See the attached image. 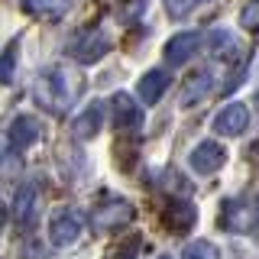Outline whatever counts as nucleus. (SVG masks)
I'll return each mask as SVG.
<instances>
[{"label":"nucleus","instance_id":"f257e3e1","mask_svg":"<svg viewBox=\"0 0 259 259\" xmlns=\"http://www.w3.org/2000/svg\"><path fill=\"white\" fill-rule=\"evenodd\" d=\"M78 88H81V78L75 71H68L65 65H52V68H46L42 75L36 78L32 94H36V101L42 104L49 113H65L68 104L78 97Z\"/></svg>","mask_w":259,"mask_h":259},{"label":"nucleus","instance_id":"f03ea898","mask_svg":"<svg viewBox=\"0 0 259 259\" xmlns=\"http://www.w3.org/2000/svg\"><path fill=\"white\" fill-rule=\"evenodd\" d=\"M81 227H84V217L75 207H59L49 217V240L55 246H71L81 237Z\"/></svg>","mask_w":259,"mask_h":259},{"label":"nucleus","instance_id":"7ed1b4c3","mask_svg":"<svg viewBox=\"0 0 259 259\" xmlns=\"http://www.w3.org/2000/svg\"><path fill=\"white\" fill-rule=\"evenodd\" d=\"M224 162H227V149H224L221 143H214V140L198 143V146L188 152V165H191L198 175H214L217 168L224 165Z\"/></svg>","mask_w":259,"mask_h":259},{"label":"nucleus","instance_id":"20e7f679","mask_svg":"<svg viewBox=\"0 0 259 259\" xmlns=\"http://www.w3.org/2000/svg\"><path fill=\"white\" fill-rule=\"evenodd\" d=\"M214 133L221 136H240L243 130L249 126V110L246 104H227V107H221L214 113Z\"/></svg>","mask_w":259,"mask_h":259},{"label":"nucleus","instance_id":"39448f33","mask_svg":"<svg viewBox=\"0 0 259 259\" xmlns=\"http://www.w3.org/2000/svg\"><path fill=\"white\" fill-rule=\"evenodd\" d=\"M107 52H110V39L104 36L101 29H88V32H81L78 42L71 46V55H75L78 62H84V65H91V62H97V59H104Z\"/></svg>","mask_w":259,"mask_h":259},{"label":"nucleus","instance_id":"423d86ee","mask_svg":"<svg viewBox=\"0 0 259 259\" xmlns=\"http://www.w3.org/2000/svg\"><path fill=\"white\" fill-rule=\"evenodd\" d=\"M194 221H198V210H194L191 201H185V198H168V207H165V227L172 233H188Z\"/></svg>","mask_w":259,"mask_h":259},{"label":"nucleus","instance_id":"0eeeda50","mask_svg":"<svg viewBox=\"0 0 259 259\" xmlns=\"http://www.w3.org/2000/svg\"><path fill=\"white\" fill-rule=\"evenodd\" d=\"M130 217H133V207H130L126 201H120V198H110L94 210V227L97 230H113V227L126 224Z\"/></svg>","mask_w":259,"mask_h":259},{"label":"nucleus","instance_id":"6e6552de","mask_svg":"<svg viewBox=\"0 0 259 259\" xmlns=\"http://www.w3.org/2000/svg\"><path fill=\"white\" fill-rule=\"evenodd\" d=\"M101 126H104V104H97V101L88 104V107L71 120V133H75V140H94V136L101 133Z\"/></svg>","mask_w":259,"mask_h":259},{"label":"nucleus","instance_id":"1a4fd4ad","mask_svg":"<svg viewBox=\"0 0 259 259\" xmlns=\"http://www.w3.org/2000/svg\"><path fill=\"white\" fill-rule=\"evenodd\" d=\"M198 42H201L198 32H178V36H172L165 42V62L168 65H185L198 52Z\"/></svg>","mask_w":259,"mask_h":259},{"label":"nucleus","instance_id":"9d476101","mask_svg":"<svg viewBox=\"0 0 259 259\" xmlns=\"http://www.w3.org/2000/svg\"><path fill=\"white\" fill-rule=\"evenodd\" d=\"M110 104H113V120H117L120 130H136V126H140L143 110H140V104H136L126 91H117Z\"/></svg>","mask_w":259,"mask_h":259},{"label":"nucleus","instance_id":"9b49d317","mask_svg":"<svg viewBox=\"0 0 259 259\" xmlns=\"http://www.w3.org/2000/svg\"><path fill=\"white\" fill-rule=\"evenodd\" d=\"M7 136H10V143L16 149H26V146H32L39 136H42V126H39V120H32L29 113H20V117H13Z\"/></svg>","mask_w":259,"mask_h":259},{"label":"nucleus","instance_id":"f8f14e48","mask_svg":"<svg viewBox=\"0 0 259 259\" xmlns=\"http://www.w3.org/2000/svg\"><path fill=\"white\" fill-rule=\"evenodd\" d=\"M165 88H168V71H165V68H152V71H146V75L140 78L136 91H140V101L159 104L162 94H165Z\"/></svg>","mask_w":259,"mask_h":259},{"label":"nucleus","instance_id":"ddd939ff","mask_svg":"<svg viewBox=\"0 0 259 259\" xmlns=\"http://www.w3.org/2000/svg\"><path fill=\"white\" fill-rule=\"evenodd\" d=\"M210 84H214L210 71H194V75H188V81H185V88H182V107H191L201 97H207Z\"/></svg>","mask_w":259,"mask_h":259},{"label":"nucleus","instance_id":"4468645a","mask_svg":"<svg viewBox=\"0 0 259 259\" xmlns=\"http://www.w3.org/2000/svg\"><path fill=\"white\" fill-rule=\"evenodd\" d=\"M36 194H39L36 185H23V188L16 191V201H13V217H16V224H20V227H29L32 214H36V201H39Z\"/></svg>","mask_w":259,"mask_h":259},{"label":"nucleus","instance_id":"2eb2a0df","mask_svg":"<svg viewBox=\"0 0 259 259\" xmlns=\"http://www.w3.org/2000/svg\"><path fill=\"white\" fill-rule=\"evenodd\" d=\"M221 227L233 233L249 230V207L240 204V201H227V207H221Z\"/></svg>","mask_w":259,"mask_h":259},{"label":"nucleus","instance_id":"dca6fc26","mask_svg":"<svg viewBox=\"0 0 259 259\" xmlns=\"http://www.w3.org/2000/svg\"><path fill=\"white\" fill-rule=\"evenodd\" d=\"M23 10L39 20H55L68 10V0H23Z\"/></svg>","mask_w":259,"mask_h":259},{"label":"nucleus","instance_id":"f3484780","mask_svg":"<svg viewBox=\"0 0 259 259\" xmlns=\"http://www.w3.org/2000/svg\"><path fill=\"white\" fill-rule=\"evenodd\" d=\"M210 55H214V59H224V62H230L233 55H237V39H233L230 29L210 32Z\"/></svg>","mask_w":259,"mask_h":259},{"label":"nucleus","instance_id":"a211bd4d","mask_svg":"<svg viewBox=\"0 0 259 259\" xmlns=\"http://www.w3.org/2000/svg\"><path fill=\"white\" fill-rule=\"evenodd\" d=\"M16 146L10 143V136L0 133V178H10L20 172V156H16Z\"/></svg>","mask_w":259,"mask_h":259},{"label":"nucleus","instance_id":"6ab92c4d","mask_svg":"<svg viewBox=\"0 0 259 259\" xmlns=\"http://www.w3.org/2000/svg\"><path fill=\"white\" fill-rule=\"evenodd\" d=\"M201 4H204V0H165V13L172 16V20H185V16H191Z\"/></svg>","mask_w":259,"mask_h":259},{"label":"nucleus","instance_id":"aec40b11","mask_svg":"<svg viewBox=\"0 0 259 259\" xmlns=\"http://www.w3.org/2000/svg\"><path fill=\"white\" fill-rule=\"evenodd\" d=\"M13 68H16V42H10L0 52V84H10L13 81Z\"/></svg>","mask_w":259,"mask_h":259},{"label":"nucleus","instance_id":"412c9836","mask_svg":"<svg viewBox=\"0 0 259 259\" xmlns=\"http://www.w3.org/2000/svg\"><path fill=\"white\" fill-rule=\"evenodd\" d=\"M182 259H221V253H217L214 243L207 240H198V243H188V249H185Z\"/></svg>","mask_w":259,"mask_h":259},{"label":"nucleus","instance_id":"4be33fe9","mask_svg":"<svg viewBox=\"0 0 259 259\" xmlns=\"http://www.w3.org/2000/svg\"><path fill=\"white\" fill-rule=\"evenodd\" d=\"M143 7H146V0H123V4H120V10H117V16L123 23H133V20H140Z\"/></svg>","mask_w":259,"mask_h":259},{"label":"nucleus","instance_id":"5701e85b","mask_svg":"<svg viewBox=\"0 0 259 259\" xmlns=\"http://www.w3.org/2000/svg\"><path fill=\"white\" fill-rule=\"evenodd\" d=\"M240 23L249 32H259V0H249V4H246V10L240 13Z\"/></svg>","mask_w":259,"mask_h":259},{"label":"nucleus","instance_id":"b1692460","mask_svg":"<svg viewBox=\"0 0 259 259\" xmlns=\"http://www.w3.org/2000/svg\"><path fill=\"white\" fill-rule=\"evenodd\" d=\"M140 243H143L140 237H130L123 246H120V253L113 256V259H136V256H140Z\"/></svg>","mask_w":259,"mask_h":259},{"label":"nucleus","instance_id":"393cba45","mask_svg":"<svg viewBox=\"0 0 259 259\" xmlns=\"http://www.w3.org/2000/svg\"><path fill=\"white\" fill-rule=\"evenodd\" d=\"M4 224H7V207L0 204V230H4Z\"/></svg>","mask_w":259,"mask_h":259},{"label":"nucleus","instance_id":"a878e982","mask_svg":"<svg viewBox=\"0 0 259 259\" xmlns=\"http://www.w3.org/2000/svg\"><path fill=\"white\" fill-rule=\"evenodd\" d=\"M159 259H172V256H159Z\"/></svg>","mask_w":259,"mask_h":259}]
</instances>
